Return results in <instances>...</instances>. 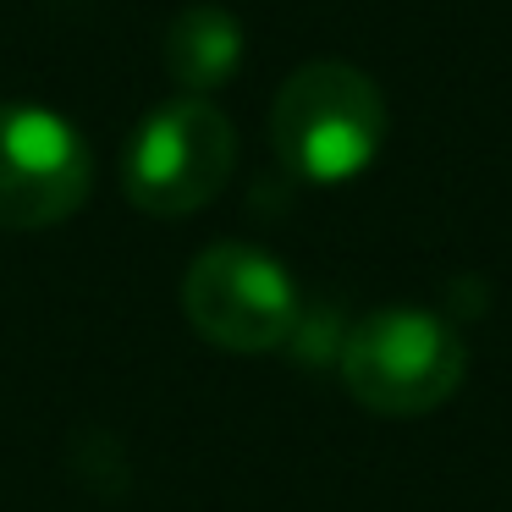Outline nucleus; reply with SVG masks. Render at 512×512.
Masks as SVG:
<instances>
[{
    "label": "nucleus",
    "instance_id": "f257e3e1",
    "mask_svg": "<svg viewBox=\"0 0 512 512\" xmlns=\"http://www.w3.org/2000/svg\"><path fill=\"white\" fill-rule=\"evenodd\" d=\"M391 111L380 83L353 61H309L276 89L270 144L309 188H347L380 160Z\"/></svg>",
    "mask_w": 512,
    "mask_h": 512
},
{
    "label": "nucleus",
    "instance_id": "f03ea898",
    "mask_svg": "<svg viewBox=\"0 0 512 512\" xmlns=\"http://www.w3.org/2000/svg\"><path fill=\"white\" fill-rule=\"evenodd\" d=\"M468 375V342L446 314L391 303L347 331L342 386L380 419H419L457 397Z\"/></svg>",
    "mask_w": 512,
    "mask_h": 512
},
{
    "label": "nucleus",
    "instance_id": "7ed1b4c3",
    "mask_svg": "<svg viewBox=\"0 0 512 512\" xmlns=\"http://www.w3.org/2000/svg\"><path fill=\"white\" fill-rule=\"evenodd\" d=\"M237 127L221 105L177 94L133 127L122 155V188L155 221L193 215L232 182Z\"/></svg>",
    "mask_w": 512,
    "mask_h": 512
},
{
    "label": "nucleus",
    "instance_id": "20e7f679",
    "mask_svg": "<svg viewBox=\"0 0 512 512\" xmlns=\"http://www.w3.org/2000/svg\"><path fill=\"white\" fill-rule=\"evenodd\" d=\"M182 314L210 347L276 353L303 325V292L276 254L254 243H215L182 276Z\"/></svg>",
    "mask_w": 512,
    "mask_h": 512
},
{
    "label": "nucleus",
    "instance_id": "39448f33",
    "mask_svg": "<svg viewBox=\"0 0 512 512\" xmlns=\"http://www.w3.org/2000/svg\"><path fill=\"white\" fill-rule=\"evenodd\" d=\"M89 144L50 105L0 100V226L45 232L89 199Z\"/></svg>",
    "mask_w": 512,
    "mask_h": 512
},
{
    "label": "nucleus",
    "instance_id": "423d86ee",
    "mask_svg": "<svg viewBox=\"0 0 512 512\" xmlns=\"http://www.w3.org/2000/svg\"><path fill=\"white\" fill-rule=\"evenodd\" d=\"M243 50H248V34L226 6H182L166 28V72L182 94L193 100H210L215 89L243 72Z\"/></svg>",
    "mask_w": 512,
    "mask_h": 512
}]
</instances>
